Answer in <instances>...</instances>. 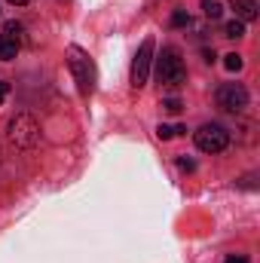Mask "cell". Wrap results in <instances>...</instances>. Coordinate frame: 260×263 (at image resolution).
I'll return each mask as SVG.
<instances>
[{
  "label": "cell",
  "instance_id": "9c48e42d",
  "mask_svg": "<svg viewBox=\"0 0 260 263\" xmlns=\"http://www.w3.org/2000/svg\"><path fill=\"white\" fill-rule=\"evenodd\" d=\"M202 12H205V18H220L224 15V3L220 0H202Z\"/></svg>",
  "mask_w": 260,
  "mask_h": 263
},
{
  "label": "cell",
  "instance_id": "5bb4252c",
  "mask_svg": "<svg viewBox=\"0 0 260 263\" xmlns=\"http://www.w3.org/2000/svg\"><path fill=\"white\" fill-rule=\"evenodd\" d=\"M3 34H9V37L22 40V25H18V22H6V25H3Z\"/></svg>",
  "mask_w": 260,
  "mask_h": 263
},
{
  "label": "cell",
  "instance_id": "9a60e30c",
  "mask_svg": "<svg viewBox=\"0 0 260 263\" xmlns=\"http://www.w3.org/2000/svg\"><path fill=\"white\" fill-rule=\"evenodd\" d=\"M162 107H165L169 114H181V110H184V104H181L178 98H165V101H162Z\"/></svg>",
  "mask_w": 260,
  "mask_h": 263
},
{
  "label": "cell",
  "instance_id": "6da1fadb",
  "mask_svg": "<svg viewBox=\"0 0 260 263\" xmlns=\"http://www.w3.org/2000/svg\"><path fill=\"white\" fill-rule=\"evenodd\" d=\"M9 141L18 147V150H31L40 144V126L31 114H18L9 120Z\"/></svg>",
  "mask_w": 260,
  "mask_h": 263
},
{
  "label": "cell",
  "instance_id": "2e32d148",
  "mask_svg": "<svg viewBox=\"0 0 260 263\" xmlns=\"http://www.w3.org/2000/svg\"><path fill=\"white\" fill-rule=\"evenodd\" d=\"M178 165H181V172H193V168H196V162L190 159V156H181V159H178Z\"/></svg>",
  "mask_w": 260,
  "mask_h": 263
},
{
  "label": "cell",
  "instance_id": "5b68a950",
  "mask_svg": "<svg viewBox=\"0 0 260 263\" xmlns=\"http://www.w3.org/2000/svg\"><path fill=\"white\" fill-rule=\"evenodd\" d=\"M217 107L227 114H242L248 107V89L242 83H224L217 89Z\"/></svg>",
  "mask_w": 260,
  "mask_h": 263
},
{
  "label": "cell",
  "instance_id": "ba28073f",
  "mask_svg": "<svg viewBox=\"0 0 260 263\" xmlns=\"http://www.w3.org/2000/svg\"><path fill=\"white\" fill-rule=\"evenodd\" d=\"M18 46H22V40H15V37H9V34H0V62L15 59Z\"/></svg>",
  "mask_w": 260,
  "mask_h": 263
},
{
  "label": "cell",
  "instance_id": "277c9868",
  "mask_svg": "<svg viewBox=\"0 0 260 263\" xmlns=\"http://www.w3.org/2000/svg\"><path fill=\"white\" fill-rule=\"evenodd\" d=\"M196 147L202 153H224L230 147V132L224 126H217V123H208V126H202L196 132Z\"/></svg>",
  "mask_w": 260,
  "mask_h": 263
},
{
  "label": "cell",
  "instance_id": "3957f363",
  "mask_svg": "<svg viewBox=\"0 0 260 263\" xmlns=\"http://www.w3.org/2000/svg\"><path fill=\"white\" fill-rule=\"evenodd\" d=\"M156 77H159V83L162 86H184V80H187V67L181 62V55L175 52V49H165L162 55H159V62H156Z\"/></svg>",
  "mask_w": 260,
  "mask_h": 263
},
{
  "label": "cell",
  "instance_id": "e0dca14e",
  "mask_svg": "<svg viewBox=\"0 0 260 263\" xmlns=\"http://www.w3.org/2000/svg\"><path fill=\"white\" fill-rule=\"evenodd\" d=\"M224 263H248V257H242V254H230Z\"/></svg>",
  "mask_w": 260,
  "mask_h": 263
},
{
  "label": "cell",
  "instance_id": "d6986e66",
  "mask_svg": "<svg viewBox=\"0 0 260 263\" xmlns=\"http://www.w3.org/2000/svg\"><path fill=\"white\" fill-rule=\"evenodd\" d=\"M9 3H15V6H25V3H28V0H9Z\"/></svg>",
  "mask_w": 260,
  "mask_h": 263
},
{
  "label": "cell",
  "instance_id": "8fae6325",
  "mask_svg": "<svg viewBox=\"0 0 260 263\" xmlns=\"http://www.w3.org/2000/svg\"><path fill=\"white\" fill-rule=\"evenodd\" d=\"M184 126H165V123H162V126H159V129H156V135H159V138H162V141H169V138H175V135H184Z\"/></svg>",
  "mask_w": 260,
  "mask_h": 263
},
{
  "label": "cell",
  "instance_id": "ac0fdd59",
  "mask_svg": "<svg viewBox=\"0 0 260 263\" xmlns=\"http://www.w3.org/2000/svg\"><path fill=\"white\" fill-rule=\"evenodd\" d=\"M6 92H9V86H6V83L0 80V104H3V98H6Z\"/></svg>",
  "mask_w": 260,
  "mask_h": 263
},
{
  "label": "cell",
  "instance_id": "7a4b0ae2",
  "mask_svg": "<svg viewBox=\"0 0 260 263\" xmlns=\"http://www.w3.org/2000/svg\"><path fill=\"white\" fill-rule=\"evenodd\" d=\"M67 67H70V73H73V80H77L80 92H83V95H89V92H92V86H95V67H92L89 55H86L80 46H70V49H67Z\"/></svg>",
  "mask_w": 260,
  "mask_h": 263
},
{
  "label": "cell",
  "instance_id": "30bf717a",
  "mask_svg": "<svg viewBox=\"0 0 260 263\" xmlns=\"http://www.w3.org/2000/svg\"><path fill=\"white\" fill-rule=\"evenodd\" d=\"M224 37H233V40H239V37H245V22H239V18H233L227 28H224Z\"/></svg>",
  "mask_w": 260,
  "mask_h": 263
},
{
  "label": "cell",
  "instance_id": "7c38bea8",
  "mask_svg": "<svg viewBox=\"0 0 260 263\" xmlns=\"http://www.w3.org/2000/svg\"><path fill=\"white\" fill-rule=\"evenodd\" d=\"M172 25H175V28L190 25V12H187V9H175V12H172Z\"/></svg>",
  "mask_w": 260,
  "mask_h": 263
},
{
  "label": "cell",
  "instance_id": "52a82bcc",
  "mask_svg": "<svg viewBox=\"0 0 260 263\" xmlns=\"http://www.w3.org/2000/svg\"><path fill=\"white\" fill-rule=\"evenodd\" d=\"M230 9L236 12L239 22H254L257 18V3L254 0H230Z\"/></svg>",
  "mask_w": 260,
  "mask_h": 263
},
{
  "label": "cell",
  "instance_id": "8992f818",
  "mask_svg": "<svg viewBox=\"0 0 260 263\" xmlns=\"http://www.w3.org/2000/svg\"><path fill=\"white\" fill-rule=\"evenodd\" d=\"M150 62H153V37H147L141 46H138V55L132 62V86L141 89L150 77Z\"/></svg>",
  "mask_w": 260,
  "mask_h": 263
},
{
  "label": "cell",
  "instance_id": "4fadbf2b",
  "mask_svg": "<svg viewBox=\"0 0 260 263\" xmlns=\"http://www.w3.org/2000/svg\"><path fill=\"white\" fill-rule=\"evenodd\" d=\"M224 65H227V70H242V55L230 52V55H224Z\"/></svg>",
  "mask_w": 260,
  "mask_h": 263
}]
</instances>
